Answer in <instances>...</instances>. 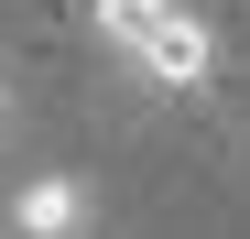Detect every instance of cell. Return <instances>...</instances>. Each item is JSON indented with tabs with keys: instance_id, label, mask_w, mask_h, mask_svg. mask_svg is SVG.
<instances>
[{
	"instance_id": "obj_1",
	"label": "cell",
	"mask_w": 250,
	"mask_h": 239,
	"mask_svg": "<svg viewBox=\"0 0 250 239\" xmlns=\"http://www.w3.org/2000/svg\"><path fill=\"white\" fill-rule=\"evenodd\" d=\"M87 22L142 87H163V98H207L218 87V33H207L196 0H87Z\"/></svg>"
},
{
	"instance_id": "obj_2",
	"label": "cell",
	"mask_w": 250,
	"mask_h": 239,
	"mask_svg": "<svg viewBox=\"0 0 250 239\" xmlns=\"http://www.w3.org/2000/svg\"><path fill=\"white\" fill-rule=\"evenodd\" d=\"M0 228L11 239H87L98 228V196H87V174H22V196H11Z\"/></svg>"
},
{
	"instance_id": "obj_3",
	"label": "cell",
	"mask_w": 250,
	"mask_h": 239,
	"mask_svg": "<svg viewBox=\"0 0 250 239\" xmlns=\"http://www.w3.org/2000/svg\"><path fill=\"white\" fill-rule=\"evenodd\" d=\"M0 109H11V87H0Z\"/></svg>"
}]
</instances>
